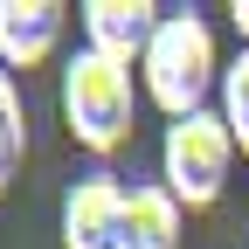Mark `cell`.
<instances>
[{
    "mask_svg": "<svg viewBox=\"0 0 249 249\" xmlns=\"http://www.w3.org/2000/svg\"><path fill=\"white\" fill-rule=\"evenodd\" d=\"M62 118H70V139L83 152H111L132 139V118H139V83H132V62H111L97 49H76L70 70H62Z\"/></svg>",
    "mask_w": 249,
    "mask_h": 249,
    "instance_id": "obj_2",
    "label": "cell"
},
{
    "mask_svg": "<svg viewBox=\"0 0 249 249\" xmlns=\"http://www.w3.org/2000/svg\"><path fill=\"white\" fill-rule=\"evenodd\" d=\"M180 235H187V208L160 180H139L124 194V249H180Z\"/></svg>",
    "mask_w": 249,
    "mask_h": 249,
    "instance_id": "obj_7",
    "label": "cell"
},
{
    "mask_svg": "<svg viewBox=\"0 0 249 249\" xmlns=\"http://www.w3.org/2000/svg\"><path fill=\"white\" fill-rule=\"evenodd\" d=\"M76 21H83V49H97L111 62H139L160 35L166 7H152V0H83Z\"/></svg>",
    "mask_w": 249,
    "mask_h": 249,
    "instance_id": "obj_5",
    "label": "cell"
},
{
    "mask_svg": "<svg viewBox=\"0 0 249 249\" xmlns=\"http://www.w3.org/2000/svg\"><path fill=\"white\" fill-rule=\"evenodd\" d=\"M21 152H28V111H21V90H14V76L0 70V194L14 187V173H21Z\"/></svg>",
    "mask_w": 249,
    "mask_h": 249,
    "instance_id": "obj_8",
    "label": "cell"
},
{
    "mask_svg": "<svg viewBox=\"0 0 249 249\" xmlns=\"http://www.w3.org/2000/svg\"><path fill=\"white\" fill-rule=\"evenodd\" d=\"M139 83H145V97L160 104L173 124L180 118H194V111H214L208 97H222V55H214V28L194 14V7H180L160 21V35H152V49L139 55Z\"/></svg>",
    "mask_w": 249,
    "mask_h": 249,
    "instance_id": "obj_1",
    "label": "cell"
},
{
    "mask_svg": "<svg viewBox=\"0 0 249 249\" xmlns=\"http://www.w3.org/2000/svg\"><path fill=\"white\" fill-rule=\"evenodd\" d=\"M229 166H235V139H229L222 111H194V118L166 124V139H160V187L187 214H201V208L222 201Z\"/></svg>",
    "mask_w": 249,
    "mask_h": 249,
    "instance_id": "obj_3",
    "label": "cell"
},
{
    "mask_svg": "<svg viewBox=\"0 0 249 249\" xmlns=\"http://www.w3.org/2000/svg\"><path fill=\"white\" fill-rule=\"evenodd\" d=\"M229 21H235V35H242V49H249V0H235V7H229Z\"/></svg>",
    "mask_w": 249,
    "mask_h": 249,
    "instance_id": "obj_10",
    "label": "cell"
},
{
    "mask_svg": "<svg viewBox=\"0 0 249 249\" xmlns=\"http://www.w3.org/2000/svg\"><path fill=\"white\" fill-rule=\"evenodd\" d=\"M62 28H70V7L62 0H0V70H35V62L55 55Z\"/></svg>",
    "mask_w": 249,
    "mask_h": 249,
    "instance_id": "obj_6",
    "label": "cell"
},
{
    "mask_svg": "<svg viewBox=\"0 0 249 249\" xmlns=\"http://www.w3.org/2000/svg\"><path fill=\"white\" fill-rule=\"evenodd\" d=\"M124 194L118 173H83L62 194V249H124Z\"/></svg>",
    "mask_w": 249,
    "mask_h": 249,
    "instance_id": "obj_4",
    "label": "cell"
},
{
    "mask_svg": "<svg viewBox=\"0 0 249 249\" xmlns=\"http://www.w3.org/2000/svg\"><path fill=\"white\" fill-rule=\"evenodd\" d=\"M214 111H222V124H229V139H235V152L249 160V49L222 70V97H214Z\"/></svg>",
    "mask_w": 249,
    "mask_h": 249,
    "instance_id": "obj_9",
    "label": "cell"
}]
</instances>
